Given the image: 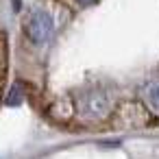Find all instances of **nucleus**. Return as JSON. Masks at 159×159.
Masks as SVG:
<instances>
[{"mask_svg":"<svg viewBox=\"0 0 159 159\" xmlns=\"http://www.w3.org/2000/svg\"><path fill=\"white\" fill-rule=\"evenodd\" d=\"M76 2L81 5V7H92V5H96L98 0H76Z\"/></svg>","mask_w":159,"mask_h":159,"instance_id":"39448f33","label":"nucleus"},{"mask_svg":"<svg viewBox=\"0 0 159 159\" xmlns=\"http://www.w3.org/2000/svg\"><path fill=\"white\" fill-rule=\"evenodd\" d=\"M79 109H81V113H83L85 118H89V120H100V118H105V116L109 113V109H111V98H109V94L102 92V89H92V92H87V94L83 96Z\"/></svg>","mask_w":159,"mask_h":159,"instance_id":"f257e3e1","label":"nucleus"},{"mask_svg":"<svg viewBox=\"0 0 159 159\" xmlns=\"http://www.w3.org/2000/svg\"><path fill=\"white\" fill-rule=\"evenodd\" d=\"M146 100H148V105L155 111H159V81L157 83H150L146 87Z\"/></svg>","mask_w":159,"mask_h":159,"instance_id":"7ed1b4c3","label":"nucleus"},{"mask_svg":"<svg viewBox=\"0 0 159 159\" xmlns=\"http://www.w3.org/2000/svg\"><path fill=\"white\" fill-rule=\"evenodd\" d=\"M52 29H55V22H52V16L48 11L37 9L26 20V35L33 44H44L52 35Z\"/></svg>","mask_w":159,"mask_h":159,"instance_id":"f03ea898","label":"nucleus"},{"mask_svg":"<svg viewBox=\"0 0 159 159\" xmlns=\"http://www.w3.org/2000/svg\"><path fill=\"white\" fill-rule=\"evenodd\" d=\"M22 100H24V89H22V85L18 83V85L11 87V92H9V96H7V105H9V107H18V105H22Z\"/></svg>","mask_w":159,"mask_h":159,"instance_id":"20e7f679","label":"nucleus"}]
</instances>
